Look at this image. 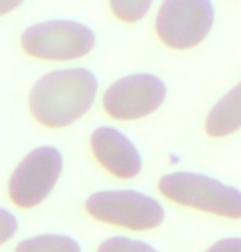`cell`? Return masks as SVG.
Listing matches in <instances>:
<instances>
[{"label": "cell", "instance_id": "obj_1", "mask_svg": "<svg viewBox=\"0 0 241 252\" xmlns=\"http://www.w3.org/2000/svg\"><path fill=\"white\" fill-rule=\"evenodd\" d=\"M97 89V77L87 69L53 70L33 85L30 110L46 128H66L89 112Z\"/></svg>", "mask_w": 241, "mask_h": 252}, {"label": "cell", "instance_id": "obj_2", "mask_svg": "<svg viewBox=\"0 0 241 252\" xmlns=\"http://www.w3.org/2000/svg\"><path fill=\"white\" fill-rule=\"evenodd\" d=\"M158 189L161 195L180 206L241 220V191L222 180L197 172H174L163 175Z\"/></svg>", "mask_w": 241, "mask_h": 252}, {"label": "cell", "instance_id": "obj_3", "mask_svg": "<svg viewBox=\"0 0 241 252\" xmlns=\"http://www.w3.org/2000/svg\"><path fill=\"white\" fill-rule=\"evenodd\" d=\"M94 220L132 231H148L164 221V208L153 196L137 190L95 191L85 201Z\"/></svg>", "mask_w": 241, "mask_h": 252}, {"label": "cell", "instance_id": "obj_4", "mask_svg": "<svg viewBox=\"0 0 241 252\" xmlns=\"http://www.w3.org/2000/svg\"><path fill=\"white\" fill-rule=\"evenodd\" d=\"M95 46V34L74 20H48L28 27L22 34V48L44 61H72L84 58Z\"/></svg>", "mask_w": 241, "mask_h": 252}, {"label": "cell", "instance_id": "obj_5", "mask_svg": "<svg viewBox=\"0 0 241 252\" xmlns=\"http://www.w3.org/2000/svg\"><path fill=\"white\" fill-rule=\"evenodd\" d=\"M215 22L208 0H166L156 15V34L171 49H192L207 38Z\"/></svg>", "mask_w": 241, "mask_h": 252}, {"label": "cell", "instance_id": "obj_6", "mask_svg": "<svg viewBox=\"0 0 241 252\" xmlns=\"http://www.w3.org/2000/svg\"><path fill=\"white\" fill-rule=\"evenodd\" d=\"M63 170V156L53 146H41L23 158L8 182L10 200L20 208H33L51 193Z\"/></svg>", "mask_w": 241, "mask_h": 252}, {"label": "cell", "instance_id": "obj_7", "mask_svg": "<svg viewBox=\"0 0 241 252\" xmlns=\"http://www.w3.org/2000/svg\"><path fill=\"white\" fill-rule=\"evenodd\" d=\"M168 89L154 74H132L118 79L103 94V110L120 122L144 118L164 103Z\"/></svg>", "mask_w": 241, "mask_h": 252}, {"label": "cell", "instance_id": "obj_8", "mask_svg": "<svg viewBox=\"0 0 241 252\" xmlns=\"http://www.w3.org/2000/svg\"><path fill=\"white\" fill-rule=\"evenodd\" d=\"M90 148L97 162L118 179H135L141 172V154L122 131L100 126L90 136Z\"/></svg>", "mask_w": 241, "mask_h": 252}, {"label": "cell", "instance_id": "obj_9", "mask_svg": "<svg viewBox=\"0 0 241 252\" xmlns=\"http://www.w3.org/2000/svg\"><path fill=\"white\" fill-rule=\"evenodd\" d=\"M204 128L210 138H225L241 128V82L213 105Z\"/></svg>", "mask_w": 241, "mask_h": 252}, {"label": "cell", "instance_id": "obj_10", "mask_svg": "<svg viewBox=\"0 0 241 252\" xmlns=\"http://www.w3.org/2000/svg\"><path fill=\"white\" fill-rule=\"evenodd\" d=\"M15 252H82L76 239L63 234H41L22 241Z\"/></svg>", "mask_w": 241, "mask_h": 252}, {"label": "cell", "instance_id": "obj_11", "mask_svg": "<svg viewBox=\"0 0 241 252\" xmlns=\"http://www.w3.org/2000/svg\"><path fill=\"white\" fill-rule=\"evenodd\" d=\"M151 5V0H112L110 8L118 20L125 23H135L146 17Z\"/></svg>", "mask_w": 241, "mask_h": 252}, {"label": "cell", "instance_id": "obj_12", "mask_svg": "<svg viewBox=\"0 0 241 252\" xmlns=\"http://www.w3.org/2000/svg\"><path fill=\"white\" fill-rule=\"evenodd\" d=\"M97 252H158V251L148 243H143V241L117 236V238H110L107 241H103L99 246Z\"/></svg>", "mask_w": 241, "mask_h": 252}, {"label": "cell", "instance_id": "obj_13", "mask_svg": "<svg viewBox=\"0 0 241 252\" xmlns=\"http://www.w3.org/2000/svg\"><path fill=\"white\" fill-rule=\"evenodd\" d=\"M18 229V220L8 210L0 208V244L7 243Z\"/></svg>", "mask_w": 241, "mask_h": 252}, {"label": "cell", "instance_id": "obj_14", "mask_svg": "<svg viewBox=\"0 0 241 252\" xmlns=\"http://www.w3.org/2000/svg\"><path fill=\"white\" fill-rule=\"evenodd\" d=\"M205 252H241V238L220 239Z\"/></svg>", "mask_w": 241, "mask_h": 252}, {"label": "cell", "instance_id": "obj_15", "mask_svg": "<svg viewBox=\"0 0 241 252\" xmlns=\"http://www.w3.org/2000/svg\"><path fill=\"white\" fill-rule=\"evenodd\" d=\"M22 2L20 0H0V17L8 12H12L17 7H20Z\"/></svg>", "mask_w": 241, "mask_h": 252}]
</instances>
